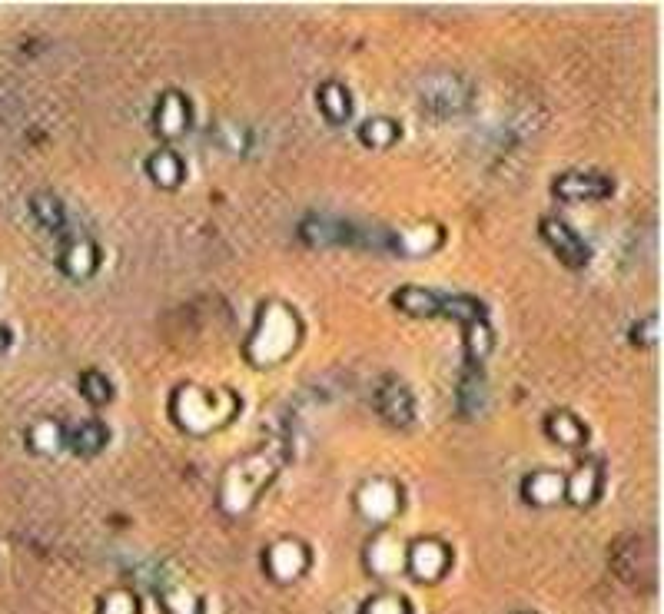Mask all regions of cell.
Instances as JSON below:
<instances>
[{
  "instance_id": "obj_15",
  "label": "cell",
  "mask_w": 664,
  "mask_h": 614,
  "mask_svg": "<svg viewBox=\"0 0 664 614\" xmlns=\"http://www.w3.org/2000/svg\"><path fill=\"white\" fill-rule=\"evenodd\" d=\"M522 495H525V502H532V505H542V508L555 505L565 498V478L558 472H532L525 478Z\"/></svg>"
},
{
  "instance_id": "obj_4",
  "label": "cell",
  "mask_w": 664,
  "mask_h": 614,
  "mask_svg": "<svg viewBox=\"0 0 664 614\" xmlns=\"http://www.w3.org/2000/svg\"><path fill=\"white\" fill-rule=\"evenodd\" d=\"M422 107L432 110V113H442V117H449V113H459L469 107V83L455 74H432L422 80Z\"/></svg>"
},
{
  "instance_id": "obj_13",
  "label": "cell",
  "mask_w": 664,
  "mask_h": 614,
  "mask_svg": "<svg viewBox=\"0 0 664 614\" xmlns=\"http://www.w3.org/2000/svg\"><path fill=\"white\" fill-rule=\"evenodd\" d=\"M376 409H379L382 419H389L392 425H409L412 415H415V405H412V395L406 392V385H399L392 379L379 385Z\"/></svg>"
},
{
  "instance_id": "obj_8",
  "label": "cell",
  "mask_w": 664,
  "mask_h": 614,
  "mask_svg": "<svg viewBox=\"0 0 664 614\" xmlns=\"http://www.w3.org/2000/svg\"><path fill=\"white\" fill-rule=\"evenodd\" d=\"M303 239L313 246H372L376 243V236H369L366 230H356L352 223H339V220H306Z\"/></svg>"
},
{
  "instance_id": "obj_12",
  "label": "cell",
  "mask_w": 664,
  "mask_h": 614,
  "mask_svg": "<svg viewBox=\"0 0 664 614\" xmlns=\"http://www.w3.org/2000/svg\"><path fill=\"white\" fill-rule=\"evenodd\" d=\"M153 123H157L160 137H166V140L180 137V133L190 127V103H186L183 93L166 90L157 103V113H153Z\"/></svg>"
},
{
  "instance_id": "obj_26",
  "label": "cell",
  "mask_w": 664,
  "mask_h": 614,
  "mask_svg": "<svg viewBox=\"0 0 664 614\" xmlns=\"http://www.w3.org/2000/svg\"><path fill=\"white\" fill-rule=\"evenodd\" d=\"M485 379H482V372H469V376L462 379V385H459V405H462V412L465 415H479L482 409H485Z\"/></svg>"
},
{
  "instance_id": "obj_27",
  "label": "cell",
  "mask_w": 664,
  "mask_h": 614,
  "mask_svg": "<svg viewBox=\"0 0 664 614\" xmlns=\"http://www.w3.org/2000/svg\"><path fill=\"white\" fill-rule=\"evenodd\" d=\"M160 601H163V611H166V614H203L200 598L190 595V591H186L183 585H176V588H163Z\"/></svg>"
},
{
  "instance_id": "obj_2",
  "label": "cell",
  "mask_w": 664,
  "mask_h": 614,
  "mask_svg": "<svg viewBox=\"0 0 664 614\" xmlns=\"http://www.w3.org/2000/svg\"><path fill=\"white\" fill-rule=\"evenodd\" d=\"M299 342V319L296 312L283 303H269L259 309L256 329L246 342V359L253 366H279Z\"/></svg>"
},
{
  "instance_id": "obj_7",
  "label": "cell",
  "mask_w": 664,
  "mask_h": 614,
  "mask_svg": "<svg viewBox=\"0 0 664 614\" xmlns=\"http://www.w3.org/2000/svg\"><path fill=\"white\" fill-rule=\"evenodd\" d=\"M266 575L286 585V581H296L306 575L309 568V548L296 538H279L276 545H269L266 558H263Z\"/></svg>"
},
{
  "instance_id": "obj_14",
  "label": "cell",
  "mask_w": 664,
  "mask_h": 614,
  "mask_svg": "<svg viewBox=\"0 0 664 614\" xmlns=\"http://www.w3.org/2000/svg\"><path fill=\"white\" fill-rule=\"evenodd\" d=\"M97 266H100V253L87 236L70 239V243L64 246V253H60V269H64L70 279H87V276H93V269Z\"/></svg>"
},
{
  "instance_id": "obj_17",
  "label": "cell",
  "mask_w": 664,
  "mask_h": 614,
  "mask_svg": "<svg viewBox=\"0 0 664 614\" xmlns=\"http://www.w3.org/2000/svg\"><path fill=\"white\" fill-rule=\"evenodd\" d=\"M396 306L409 316H442V296L422 286H406L402 293H396Z\"/></svg>"
},
{
  "instance_id": "obj_9",
  "label": "cell",
  "mask_w": 664,
  "mask_h": 614,
  "mask_svg": "<svg viewBox=\"0 0 664 614\" xmlns=\"http://www.w3.org/2000/svg\"><path fill=\"white\" fill-rule=\"evenodd\" d=\"M366 565L372 575H379V578L399 575V571H406V545H402L399 538H392L389 532H382L379 538L369 541Z\"/></svg>"
},
{
  "instance_id": "obj_24",
  "label": "cell",
  "mask_w": 664,
  "mask_h": 614,
  "mask_svg": "<svg viewBox=\"0 0 664 614\" xmlns=\"http://www.w3.org/2000/svg\"><path fill=\"white\" fill-rule=\"evenodd\" d=\"M439 230L435 226H415V230H409V233H402V236H396V246L399 253H406V256H422V253H429V249H435L439 246Z\"/></svg>"
},
{
  "instance_id": "obj_20",
  "label": "cell",
  "mask_w": 664,
  "mask_h": 614,
  "mask_svg": "<svg viewBox=\"0 0 664 614\" xmlns=\"http://www.w3.org/2000/svg\"><path fill=\"white\" fill-rule=\"evenodd\" d=\"M30 213H34V220L44 226L47 233H60L67 223L64 206H60L57 196H50V193H37L34 200H30Z\"/></svg>"
},
{
  "instance_id": "obj_19",
  "label": "cell",
  "mask_w": 664,
  "mask_h": 614,
  "mask_svg": "<svg viewBox=\"0 0 664 614\" xmlns=\"http://www.w3.org/2000/svg\"><path fill=\"white\" fill-rule=\"evenodd\" d=\"M147 173L153 183L163 186V190H173V186H180V180H183V160L173 150H160L147 160Z\"/></svg>"
},
{
  "instance_id": "obj_16",
  "label": "cell",
  "mask_w": 664,
  "mask_h": 614,
  "mask_svg": "<svg viewBox=\"0 0 664 614\" xmlns=\"http://www.w3.org/2000/svg\"><path fill=\"white\" fill-rule=\"evenodd\" d=\"M545 432H548V439L552 442L568 445V449H581L585 439H588L585 425H581L572 412H552L548 415V422H545Z\"/></svg>"
},
{
  "instance_id": "obj_32",
  "label": "cell",
  "mask_w": 664,
  "mask_h": 614,
  "mask_svg": "<svg viewBox=\"0 0 664 614\" xmlns=\"http://www.w3.org/2000/svg\"><path fill=\"white\" fill-rule=\"evenodd\" d=\"M359 614H412V608H409V601L399 595H376L362 605Z\"/></svg>"
},
{
  "instance_id": "obj_1",
  "label": "cell",
  "mask_w": 664,
  "mask_h": 614,
  "mask_svg": "<svg viewBox=\"0 0 664 614\" xmlns=\"http://www.w3.org/2000/svg\"><path fill=\"white\" fill-rule=\"evenodd\" d=\"M236 409H240V402L226 389H196V385H183L170 399V415L176 419V425L193 435H206V432L220 429V425L233 419Z\"/></svg>"
},
{
  "instance_id": "obj_28",
  "label": "cell",
  "mask_w": 664,
  "mask_h": 614,
  "mask_svg": "<svg viewBox=\"0 0 664 614\" xmlns=\"http://www.w3.org/2000/svg\"><path fill=\"white\" fill-rule=\"evenodd\" d=\"M465 349H469L472 362H482L492 352V329L485 326V319L469 322V326H465Z\"/></svg>"
},
{
  "instance_id": "obj_29",
  "label": "cell",
  "mask_w": 664,
  "mask_h": 614,
  "mask_svg": "<svg viewBox=\"0 0 664 614\" xmlns=\"http://www.w3.org/2000/svg\"><path fill=\"white\" fill-rule=\"evenodd\" d=\"M442 316H452V319H459V322H479V319H485L482 316V303H475L472 296H452V299H445L442 296Z\"/></svg>"
},
{
  "instance_id": "obj_34",
  "label": "cell",
  "mask_w": 664,
  "mask_h": 614,
  "mask_svg": "<svg viewBox=\"0 0 664 614\" xmlns=\"http://www.w3.org/2000/svg\"><path fill=\"white\" fill-rule=\"evenodd\" d=\"M522 614H528V611H522Z\"/></svg>"
},
{
  "instance_id": "obj_23",
  "label": "cell",
  "mask_w": 664,
  "mask_h": 614,
  "mask_svg": "<svg viewBox=\"0 0 664 614\" xmlns=\"http://www.w3.org/2000/svg\"><path fill=\"white\" fill-rule=\"evenodd\" d=\"M110 432L103 429V422H83L70 432V445H74L77 455H97L103 445H107Z\"/></svg>"
},
{
  "instance_id": "obj_31",
  "label": "cell",
  "mask_w": 664,
  "mask_h": 614,
  "mask_svg": "<svg viewBox=\"0 0 664 614\" xmlns=\"http://www.w3.org/2000/svg\"><path fill=\"white\" fill-rule=\"evenodd\" d=\"M80 389H83V399L93 402V405L110 402V395H113L107 376H100V372H83V376H80Z\"/></svg>"
},
{
  "instance_id": "obj_33",
  "label": "cell",
  "mask_w": 664,
  "mask_h": 614,
  "mask_svg": "<svg viewBox=\"0 0 664 614\" xmlns=\"http://www.w3.org/2000/svg\"><path fill=\"white\" fill-rule=\"evenodd\" d=\"M4 346H7V329L0 326V349H4Z\"/></svg>"
},
{
  "instance_id": "obj_18",
  "label": "cell",
  "mask_w": 664,
  "mask_h": 614,
  "mask_svg": "<svg viewBox=\"0 0 664 614\" xmlns=\"http://www.w3.org/2000/svg\"><path fill=\"white\" fill-rule=\"evenodd\" d=\"M565 495L572 498L575 505H591L601 495V472L598 465H581L578 472L565 482Z\"/></svg>"
},
{
  "instance_id": "obj_21",
  "label": "cell",
  "mask_w": 664,
  "mask_h": 614,
  "mask_svg": "<svg viewBox=\"0 0 664 614\" xmlns=\"http://www.w3.org/2000/svg\"><path fill=\"white\" fill-rule=\"evenodd\" d=\"M27 445L40 455L57 452L60 445H64V429H60V422L54 419H40L27 429Z\"/></svg>"
},
{
  "instance_id": "obj_22",
  "label": "cell",
  "mask_w": 664,
  "mask_h": 614,
  "mask_svg": "<svg viewBox=\"0 0 664 614\" xmlns=\"http://www.w3.org/2000/svg\"><path fill=\"white\" fill-rule=\"evenodd\" d=\"M316 100H319V110L326 113L329 123H342L349 117V93H346V87H339V83H323L316 93Z\"/></svg>"
},
{
  "instance_id": "obj_11",
  "label": "cell",
  "mask_w": 664,
  "mask_h": 614,
  "mask_svg": "<svg viewBox=\"0 0 664 614\" xmlns=\"http://www.w3.org/2000/svg\"><path fill=\"white\" fill-rule=\"evenodd\" d=\"M555 196L565 203L605 200V196H611V180L595 176V173H565V176H558Z\"/></svg>"
},
{
  "instance_id": "obj_6",
  "label": "cell",
  "mask_w": 664,
  "mask_h": 614,
  "mask_svg": "<svg viewBox=\"0 0 664 614\" xmlns=\"http://www.w3.org/2000/svg\"><path fill=\"white\" fill-rule=\"evenodd\" d=\"M356 505H359L362 518H369L372 525H386L402 508V492L396 482H389V478H372V482L359 488Z\"/></svg>"
},
{
  "instance_id": "obj_5",
  "label": "cell",
  "mask_w": 664,
  "mask_h": 614,
  "mask_svg": "<svg viewBox=\"0 0 664 614\" xmlns=\"http://www.w3.org/2000/svg\"><path fill=\"white\" fill-rule=\"evenodd\" d=\"M452 565V551L439 538H419L406 548V571L415 581H439Z\"/></svg>"
},
{
  "instance_id": "obj_30",
  "label": "cell",
  "mask_w": 664,
  "mask_h": 614,
  "mask_svg": "<svg viewBox=\"0 0 664 614\" xmlns=\"http://www.w3.org/2000/svg\"><path fill=\"white\" fill-rule=\"evenodd\" d=\"M100 614H140V601L127 588H113L100 601Z\"/></svg>"
},
{
  "instance_id": "obj_3",
  "label": "cell",
  "mask_w": 664,
  "mask_h": 614,
  "mask_svg": "<svg viewBox=\"0 0 664 614\" xmlns=\"http://www.w3.org/2000/svg\"><path fill=\"white\" fill-rule=\"evenodd\" d=\"M276 468H279V459L266 449L246 455L243 462H236L230 472H226V482H223V492H220V502H223L226 512L230 515L246 512V508L256 502L259 488L276 475Z\"/></svg>"
},
{
  "instance_id": "obj_10",
  "label": "cell",
  "mask_w": 664,
  "mask_h": 614,
  "mask_svg": "<svg viewBox=\"0 0 664 614\" xmlns=\"http://www.w3.org/2000/svg\"><path fill=\"white\" fill-rule=\"evenodd\" d=\"M542 236L565 266H585L588 263V246L581 243V236L572 230V226H565L562 220H552V216L542 220Z\"/></svg>"
},
{
  "instance_id": "obj_25",
  "label": "cell",
  "mask_w": 664,
  "mask_h": 614,
  "mask_svg": "<svg viewBox=\"0 0 664 614\" xmlns=\"http://www.w3.org/2000/svg\"><path fill=\"white\" fill-rule=\"evenodd\" d=\"M359 137H362V143H366V147H372V150H389L392 143L399 140V127H396L392 120H386V117H376V120L362 123Z\"/></svg>"
}]
</instances>
